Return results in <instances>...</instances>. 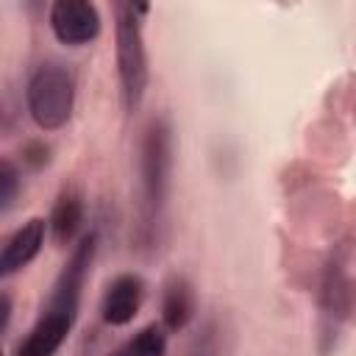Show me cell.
I'll return each mask as SVG.
<instances>
[{"label":"cell","mask_w":356,"mask_h":356,"mask_svg":"<svg viewBox=\"0 0 356 356\" xmlns=\"http://www.w3.org/2000/svg\"><path fill=\"white\" fill-rule=\"evenodd\" d=\"M142 300H145V281L136 273H122L106 286L100 300V314L108 325H128L139 314Z\"/></svg>","instance_id":"7"},{"label":"cell","mask_w":356,"mask_h":356,"mask_svg":"<svg viewBox=\"0 0 356 356\" xmlns=\"http://www.w3.org/2000/svg\"><path fill=\"white\" fill-rule=\"evenodd\" d=\"M31 120L42 131H58L70 122L75 108V81L67 67L61 64H42L28 81L25 89Z\"/></svg>","instance_id":"3"},{"label":"cell","mask_w":356,"mask_h":356,"mask_svg":"<svg viewBox=\"0 0 356 356\" xmlns=\"http://www.w3.org/2000/svg\"><path fill=\"white\" fill-rule=\"evenodd\" d=\"M50 28L61 44L81 47L97 39L100 33V11L86 0H56L50 6Z\"/></svg>","instance_id":"6"},{"label":"cell","mask_w":356,"mask_h":356,"mask_svg":"<svg viewBox=\"0 0 356 356\" xmlns=\"http://www.w3.org/2000/svg\"><path fill=\"white\" fill-rule=\"evenodd\" d=\"M70 331H72V323L70 320L42 312L39 320L33 323V328L28 331V337L22 339L19 356H53L64 345V339L70 337Z\"/></svg>","instance_id":"10"},{"label":"cell","mask_w":356,"mask_h":356,"mask_svg":"<svg viewBox=\"0 0 356 356\" xmlns=\"http://www.w3.org/2000/svg\"><path fill=\"white\" fill-rule=\"evenodd\" d=\"M234 342L231 325L225 317H209L200 323V328L192 334V339L184 348V356H228Z\"/></svg>","instance_id":"12"},{"label":"cell","mask_w":356,"mask_h":356,"mask_svg":"<svg viewBox=\"0 0 356 356\" xmlns=\"http://www.w3.org/2000/svg\"><path fill=\"white\" fill-rule=\"evenodd\" d=\"M44 231H47V222L42 217H31L11 236L3 239V245H0V278L19 273L22 267H28L39 256V250L44 245Z\"/></svg>","instance_id":"8"},{"label":"cell","mask_w":356,"mask_h":356,"mask_svg":"<svg viewBox=\"0 0 356 356\" xmlns=\"http://www.w3.org/2000/svg\"><path fill=\"white\" fill-rule=\"evenodd\" d=\"M81 222H83V195L75 186H64L58 192L53 211H50V220H47L56 245L72 242L75 234L81 231Z\"/></svg>","instance_id":"11"},{"label":"cell","mask_w":356,"mask_h":356,"mask_svg":"<svg viewBox=\"0 0 356 356\" xmlns=\"http://www.w3.org/2000/svg\"><path fill=\"white\" fill-rule=\"evenodd\" d=\"M195 312H197V298L192 281L178 273L170 275L161 295V325L167 331H181L192 323Z\"/></svg>","instance_id":"9"},{"label":"cell","mask_w":356,"mask_h":356,"mask_svg":"<svg viewBox=\"0 0 356 356\" xmlns=\"http://www.w3.org/2000/svg\"><path fill=\"white\" fill-rule=\"evenodd\" d=\"M95 253H97V234L89 231V234H83L78 239V245L72 248L70 259L64 261V267H61L58 278L53 281L50 298H47V303H44L42 312L75 323L78 309H81V295H83L86 278H89L92 264H95Z\"/></svg>","instance_id":"4"},{"label":"cell","mask_w":356,"mask_h":356,"mask_svg":"<svg viewBox=\"0 0 356 356\" xmlns=\"http://www.w3.org/2000/svg\"><path fill=\"white\" fill-rule=\"evenodd\" d=\"M8 320H11V298L0 292V331L8 325Z\"/></svg>","instance_id":"16"},{"label":"cell","mask_w":356,"mask_h":356,"mask_svg":"<svg viewBox=\"0 0 356 356\" xmlns=\"http://www.w3.org/2000/svg\"><path fill=\"white\" fill-rule=\"evenodd\" d=\"M22 189V172L14 161L0 159V211H8Z\"/></svg>","instance_id":"14"},{"label":"cell","mask_w":356,"mask_h":356,"mask_svg":"<svg viewBox=\"0 0 356 356\" xmlns=\"http://www.w3.org/2000/svg\"><path fill=\"white\" fill-rule=\"evenodd\" d=\"M117 356H167V328L161 323H147L117 350Z\"/></svg>","instance_id":"13"},{"label":"cell","mask_w":356,"mask_h":356,"mask_svg":"<svg viewBox=\"0 0 356 356\" xmlns=\"http://www.w3.org/2000/svg\"><path fill=\"white\" fill-rule=\"evenodd\" d=\"M0 356H3V350H0Z\"/></svg>","instance_id":"17"},{"label":"cell","mask_w":356,"mask_h":356,"mask_svg":"<svg viewBox=\"0 0 356 356\" xmlns=\"http://www.w3.org/2000/svg\"><path fill=\"white\" fill-rule=\"evenodd\" d=\"M353 309V284L350 275L345 270V264H339L337 259H331L323 270L320 278V312H323V350H328L339 334V325L348 323Z\"/></svg>","instance_id":"5"},{"label":"cell","mask_w":356,"mask_h":356,"mask_svg":"<svg viewBox=\"0 0 356 356\" xmlns=\"http://www.w3.org/2000/svg\"><path fill=\"white\" fill-rule=\"evenodd\" d=\"M172 184V125L167 117H153L139 139V242L153 248L164 222V209Z\"/></svg>","instance_id":"1"},{"label":"cell","mask_w":356,"mask_h":356,"mask_svg":"<svg viewBox=\"0 0 356 356\" xmlns=\"http://www.w3.org/2000/svg\"><path fill=\"white\" fill-rule=\"evenodd\" d=\"M150 11L145 3H114V50H117V75H120V95L128 114H134L147 92L150 70H147V50L142 36V17Z\"/></svg>","instance_id":"2"},{"label":"cell","mask_w":356,"mask_h":356,"mask_svg":"<svg viewBox=\"0 0 356 356\" xmlns=\"http://www.w3.org/2000/svg\"><path fill=\"white\" fill-rule=\"evenodd\" d=\"M22 161H25L28 167L39 170V167H44V164L50 161V147H47L44 142H28L25 150H22Z\"/></svg>","instance_id":"15"}]
</instances>
